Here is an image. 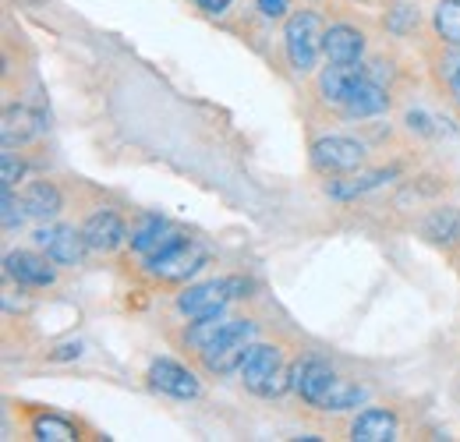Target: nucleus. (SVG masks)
<instances>
[{"label":"nucleus","instance_id":"nucleus-25","mask_svg":"<svg viewBox=\"0 0 460 442\" xmlns=\"http://www.w3.org/2000/svg\"><path fill=\"white\" fill-rule=\"evenodd\" d=\"M0 173H4V188H11L18 177H22V164L14 160V153H4V164H0Z\"/></svg>","mask_w":460,"mask_h":442},{"label":"nucleus","instance_id":"nucleus-27","mask_svg":"<svg viewBox=\"0 0 460 442\" xmlns=\"http://www.w3.org/2000/svg\"><path fill=\"white\" fill-rule=\"evenodd\" d=\"M199 7L209 11V14H220V11H227L230 7V0H199Z\"/></svg>","mask_w":460,"mask_h":442},{"label":"nucleus","instance_id":"nucleus-24","mask_svg":"<svg viewBox=\"0 0 460 442\" xmlns=\"http://www.w3.org/2000/svg\"><path fill=\"white\" fill-rule=\"evenodd\" d=\"M25 217H29L25 213V202H18L11 188H4V230H18Z\"/></svg>","mask_w":460,"mask_h":442},{"label":"nucleus","instance_id":"nucleus-5","mask_svg":"<svg viewBox=\"0 0 460 442\" xmlns=\"http://www.w3.org/2000/svg\"><path fill=\"white\" fill-rule=\"evenodd\" d=\"M206 248L195 244V241H181L173 244L171 252L156 255V259H146L149 266V277L153 279H164V283H184L188 277H195L202 266H206Z\"/></svg>","mask_w":460,"mask_h":442},{"label":"nucleus","instance_id":"nucleus-22","mask_svg":"<svg viewBox=\"0 0 460 442\" xmlns=\"http://www.w3.org/2000/svg\"><path fill=\"white\" fill-rule=\"evenodd\" d=\"M394 170H376V173H365V177H354V181H344V184H333L330 195L333 199H354V195H365L372 188H379L383 181H390Z\"/></svg>","mask_w":460,"mask_h":442},{"label":"nucleus","instance_id":"nucleus-12","mask_svg":"<svg viewBox=\"0 0 460 442\" xmlns=\"http://www.w3.org/2000/svg\"><path fill=\"white\" fill-rule=\"evenodd\" d=\"M397 414L386 411V407H368L354 418L350 425V439L354 442H390L397 439Z\"/></svg>","mask_w":460,"mask_h":442},{"label":"nucleus","instance_id":"nucleus-26","mask_svg":"<svg viewBox=\"0 0 460 442\" xmlns=\"http://www.w3.org/2000/svg\"><path fill=\"white\" fill-rule=\"evenodd\" d=\"M290 7V0H259V11L266 14V18H284Z\"/></svg>","mask_w":460,"mask_h":442},{"label":"nucleus","instance_id":"nucleus-2","mask_svg":"<svg viewBox=\"0 0 460 442\" xmlns=\"http://www.w3.org/2000/svg\"><path fill=\"white\" fill-rule=\"evenodd\" d=\"M241 383L255 396H280L290 386V368L284 365V354L270 343H252L241 361Z\"/></svg>","mask_w":460,"mask_h":442},{"label":"nucleus","instance_id":"nucleus-13","mask_svg":"<svg viewBox=\"0 0 460 442\" xmlns=\"http://www.w3.org/2000/svg\"><path fill=\"white\" fill-rule=\"evenodd\" d=\"M4 273L14 283H22V287H50L54 283V270L36 252H11L4 259Z\"/></svg>","mask_w":460,"mask_h":442},{"label":"nucleus","instance_id":"nucleus-23","mask_svg":"<svg viewBox=\"0 0 460 442\" xmlns=\"http://www.w3.org/2000/svg\"><path fill=\"white\" fill-rule=\"evenodd\" d=\"M36 439H75V429L60 418H40L36 421Z\"/></svg>","mask_w":460,"mask_h":442},{"label":"nucleus","instance_id":"nucleus-1","mask_svg":"<svg viewBox=\"0 0 460 442\" xmlns=\"http://www.w3.org/2000/svg\"><path fill=\"white\" fill-rule=\"evenodd\" d=\"M290 389L308 403V407H319V411H350L358 403H365V386L358 383H347L341 379L326 361L319 358H305L294 365L290 372Z\"/></svg>","mask_w":460,"mask_h":442},{"label":"nucleus","instance_id":"nucleus-15","mask_svg":"<svg viewBox=\"0 0 460 442\" xmlns=\"http://www.w3.org/2000/svg\"><path fill=\"white\" fill-rule=\"evenodd\" d=\"M40 131H43V113L29 110V107H7V110H4V124H0L4 149L32 142Z\"/></svg>","mask_w":460,"mask_h":442},{"label":"nucleus","instance_id":"nucleus-17","mask_svg":"<svg viewBox=\"0 0 460 442\" xmlns=\"http://www.w3.org/2000/svg\"><path fill=\"white\" fill-rule=\"evenodd\" d=\"M22 202H25V213H29L32 220H54L60 213V206H64L58 184H50V181H32V184L22 191Z\"/></svg>","mask_w":460,"mask_h":442},{"label":"nucleus","instance_id":"nucleus-9","mask_svg":"<svg viewBox=\"0 0 460 442\" xmlns=\"http://www.w3.org/2000/svg\"><path fill=\"white\" fill-rule=\"evenodd\" d=\"M181 241H188L173 223L160 220V217H146L142 226L131 234V248L142 255V259H156V255H164V252H171L173 244H181Z\"/></svg>","mask_w":460,"mask_h":442},{"label":"nucleus","instance_id":"nucleus-21","mask_svg":"<svg viewBox=\"0 0 460 442\" xmlns=\"http://www.w3.org/2000/svg\"><path fill=\"white\" fill-rule=\"evenodd\" d=\"M432 25L450 47H460V0H443L432 14Z\"/></svg>","mask_w":460,"mask_h":442},{"label":"nucleus","instance_id":"nucleus-8","mask_svg":"<svg viewBox=\"0 0 460 442\" xmlns=\"http://www.w3.org/2000/svg\"><path fill=\"white\" fill-rule=\"evenodd\" d=\"M312 164L319 166L323 173H350V170H358L365 164V149L354 138L330 135V138H319L312 146Z\"/></svg>","mask_w":460,"mask_h":442},{"label":"nucleus","instance_id":"nucleus-3","mask_svg":"<svg viewBox=\"0 0 460 442\" xmlns=\"http://www.w3.org/2000/svg\"><path fill=\"white\" fill-rule=\"evenodd\" d=\"M323 18L315 11H297L288 18V29H284V50L294 71H312L319 64L323 54Z\"/></svg>","mask_w":460,"mask_h":442},{"label":"nucleus","instance_id":"nucleus-7","mask_svg":"<svg viewBox=\"0 0 460 442\" xmlns=\"http://www.w3.org/2000/svg\"><path fill=\"white\" fill-rule=\"evenodd\" d=\"M230 294L227 279H209V283H191L177 294V312L188 319H202V315H217L227 308Z\"/></svg>","mask_w":460,"mask_h":442},{"label":"nucleus","instance_id":"nucleus-10","mask_svg":"<svg viewBox=\"0 0 460 442\" xmlns=\"http://www.w3.org/2000/svg\"><path fill=\"white\" fill-rule=\"evenodd\" d=\"M149 386L160 389V393H167V396H173V400H195V396L202 393L199 379H195L184 365L167 361V358L153 361V368H149Z\"/></svg>","mask_w":460,"mask_h":442},{"label":"nucleus","instance_id":"nucleus-4","mask_svg":"<svg viewBox=\"0 0 460 442\" xmlns=\"http://www.w3.org/2000/svg\"><path fill=\"white\" fill-rule=\"evenodd\" d=\"M252 336H255V323H248V319H230L227 330L217 336V343H213L206 354H199L202 365H206V372L227 376L234 368H241V361H244V354H248V347H252Z\"/></svg>","mask_w":460,"mask_h":442},{"label":"nucleus","instance_id":"nucleus-28","mask_svg":"<svg viewBox=\"0 0 460 442\" xmlns=\"http://www.w3.org/2000/svg\"><path fill=\"white\" fill-rule=\"evenodd\" d=\"M450 93H454V100H457V107H460V64H457V71L450 75Z\"/></svg>","mask_w":460,"mask_h":442},{"label":"nucleus","instance_id":"nucleus-6","mask_svg":"<svg viewBox=\"0 0 460 442\" xmlns=\"http://www.w3.org/2000/svg\"><path fill=\"white\" fill-rule=\"evenodd\" d=\"M32 241H36V248L47 252V259L54 266H78L82 255H85V248H89L85 244V234L75 230V226H40L32 234Z\"/></svg>","mask_w":460,"mask_h":442},{"label":"nucleus","instance_id":"nucleus-14","mask_svg":"<svg viewBox=\"0 0 460 442\" xmlns=\"http://www.w3.org/2000/svg\"><path fill=\"white\" fill-rule=\"evenodd\" d=\"M323 54L333 64H358L365 54V36L354 25H330L323 36Z\"/></svg>","mask_w":460,"mask_h":442},{"label":"nucleus","instance_id":"nucleus-18","mask_svg":"<svg viewBox=\"0 0 460 442\" xmlns=\"http://www.w3.org/2000/svg\"><path fill=\"white\" fill-rule=\"evenodd\" d=\"M390 107V96H386V89L379 85V82H372V75H365L354 89H350V96H347L344 110L354 113V117H368V113H383Z\"/></svg>","mask_w":460,"mask_h":442},{"label":"nucleus","instance_id":"nucleus-20","mask_svg":"<svg viewBox=\"0 0 460 442\" xmlns=\"http://www.w3.org/2000/svg\"><path fill=\"white\" fill-rule=\"evenodd\" d=\"M421 230H425L429 241H436V244H450V241L460 234V213L454 209V206H447V209H432Z\"/></svg>","mask_w":460,"mask_h":442},{"label":"nucleus","instance_id":"nucleus-11","mask_svg":"<svg viewBox=\"0 0 460 442\" xmlns=\"http://www.w3.org/2000/svg\"><path fill=\"white\" fill-rule=\"evenodd\" d=\"M82 234H85V244H89L93 252H114V248L124 244L128 226H124V220L117 217L114 209H100V213H93V217L85 220Z\"/></svg>","mask_w":460,"mask_h":442},{"label":"nucleus","instance_id":"nucleus-16","mask_svg":"<svg viewBox=\"0 0 460 442\" xmlns=\"http://www.w3.org/2000/svg\"><path fill=\"white\" fill-rule=\"evenodd\" d=\"M365 75H368L365 67H354V64H333V67H326V71L319 75V93H323L333 107H344L347 96H350V89H354Z\"/></svg>","mask_w":460,"mask_h":442},{"label":"nucleus","instance_id":"nucleus-19","mask_svg":"<svg viewBox=\"0 0 460 442\" xmlns=\"http://www.w3.org/2000/svg\"><path fill=\"white\" fill-rule=\"evenodd\" d=\"M227 315L224 312H217V315H202V319H195L188 332H184V343L195 350V354H206L213 343H217V336L227 330Z\"/></svg>","mask_w":460,"mask_h":442}]
</instances>
